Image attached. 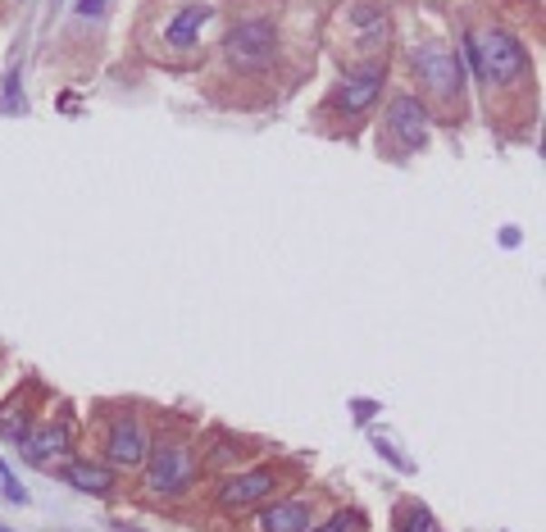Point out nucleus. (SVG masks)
I'll return each instance as SVG.
<instances>
[{
  "mask_svg": "<svg viewBox=\"0 0 546 532\" xmlns=\"http://www.w3.org/2000/svg\"><path fill=\"white\" fill-rule=\"evenodd\" d=\"M259 532H310L315 527V496H288L259 509Z\"/></svg>",
  "mask_w": 546,
  "mask_h": 532,
  "instance_id": "10",
  "label": "nucleus"
},
{
  "mask_svg": "<svg viewBox=\"0 0 546 532\" xmlns=\"http://www.w3.org/2000/svg\"><path fill=\"white\" fill-rule=\"evenodd\" d=\"M0 532H15V527H5V523H0Z\"/></svg>",
  "mask_w": 546,
  "mask_h": 532,
  "instance_id": "18",
  "label": "nucleus"
},
{
  "mask_svg": "<svg viewBox=\"0 0 546 532\" xmlns=\"http://www.w3.org/2000/svg\"><path fill=\"white\" fill-rule=\"evenodd\" d=\"M101 10H105V0H78V15L83 19H96Z\"/></svg>",
  "mask_w": 546,
  "mask_h": 532,
  "instance_id": "17",
  "label": "nucleus"
},
{
  "mask_svg": "<svg viewBox=\"0 0 546 532\" xmlns=\"http://www.w3.org/2000/svg\"><path fill=\"white\" fill-rule=\"evenodd\" d=\"M342 24L356 33L365 64H369V60H378V46L387 42V10L369 5V0H356V5H346V10H342Z\"/></svg>",
  "mask_w": 546,
  "mask_h": 532,
  "instance_id": "9",
  "label": "nucleus"
},
{
  "mask_svg": "<svg viewBox=\"0 0 546 532\" xmlns=\"http://www.w3.org/2000/svg\"><path fill=\"white\" fill-rule=\"evenodd\" d=\"M223 60L237 73H264L278 64V28L273 19H241L223 33Z\"/></svg>",
  "mask_w": 546,
  "mask_h": 532,
  "instance_id": "2",
  "label": "nucleus"
},
{
  "mask_svg": "<svg viewBox=\"0 0 546 532\" xmlns=\"http://www.w3.org/2000/svg\"><path fill=\"white\" fill-rule=\"evenodd\" d=\"M146 450H151V441H146V423L128 410V414H119L114 423H110V441H105V464L119 473V469H141L146 464Z\"/></svg>",
  "mask_w": 546,
  "mask_h": 532,
  "instance_id": "7",
  "label": "nucleus"
},
{
  "mask_svg": "<svg viewBox=\"0 0 546 532\" xmlns=\"http://www.w3.org/2000/svg\"><path fill=\"white\" fill-rule=\"evenodd\" d=\"M64 482L78 487V491H87V496H114L119 473L110 464H101V459H69L64 464Z\"/></svg>",
  "mask_w": 546,
  "mask_h": 532,
  "instance_id": "12",
  "label": "nucleus"
},
{
  "mask_svg": "<svg viewBox=\"0 0 546 532\" xmlns=\"http://www.w3.org/2000/svg\"><path fill=\"white\" fill-rule=\"evenodd\" d=\"M19 446H24V455H28L33 464L64 459V455L73 450V428H69V423H42V428L24 432V437H19Z\"/></svg>",
  "mask_w": 546,
  "mask_h": 532,
  "instance_id": "11",
  "label": "nucleus"
},
{
  "mask_svg": "<svg viewBox=\"0 0 546 532\" xmlns=\"http://www.w3.org/2000/svg\"><path fill=\"white\" fill-rule=\"evenodd\" d=\"M383 87H387V64H360V69H351L342 82H337V92H333V110L337 114H365L378 96H383Z\"/></svg>",
  "mask_w": 546,
  "mask_h": 532,
  "instance_id": "6",
  "label": "nucleus"
},
{
  "mask_svg": "<svg viewBox=\"0 0 546 532\" xmlns=\"http://www.w3.org/2000/svg\"><path fill=\"white\" fill-rule=\"evenodd\" d=\"M241 459H246V441H237V437H214L200 455L205 469H237Z\"/></svg>",
  "mask_w": 546,
  "mask_h": 532,
  "instance_id": "14",
  "label": "nucleus"
},
{
  "mask_svg": "<svg viewBox=\"0 0 546 532\" xmlns=\"http://www.w3.org/2000/svg\"><path fill=\"white\" fill-rule=\"evenodd\" d=\"M146 491L151 496H182L196 482V450L182 437H164L155 450H146Z\"/></svg>",
  "mask_w": 546,
  "mask_h": 532,
  "instance_id": "4",
  "label": "nucleus"
},
{
  "mask_svg": "<svg viewBox=\"0 0 546 532\" xmlns=\"http://www.w3.org/2000/svg\"><path fill=\"white\" fill-rule=\"evenodd\" d=\"M464 60L478 69V78L487 87H505V82H519L523 69H528V51L514 33L505 28H483V33H469L464 37Z\"/></svg>",
  "mask_w": 546,
  "mask_h": 532,
  "instance_id": "1",
  "label": "nucleus"
},
{
  "mask_svg": "<svg viewBox=\"0 0 546 532\" xmlns=\"http://www.w3.org/2000/svg\"><path fill=\"white\" fill-rule=\"evenodd\" d=\"M360 527H365V518L342 509V514H333L328 523H319V527H310V532H360Z\"/></svg>",
  "mask_w": 546,
  "mask_h": 532,
  "instance_id": "16",
  "label": "nucleus"
},
{
  "mask_svg": "<svg viewBox=\"0 0 546 532\" xmlns=\"http://www.w3.org/2000/svg\"><path fill=\"white\" fill-rule=\"evenodd\" d=\"M210 5H187V10H178L173 19H169V28H164V37H169V46H178V51H187V46H196L200 42V33H205V24H210Z\"/></svg>",
  "mask_w": 546,
  "mask_h": 532,
  "instance_id": "13",
  "label": "nucleus"
},
{
  "mask_svg": "<svg viewBox=\"0 0 546 532\" xmlns=\"http://www.w3.org/2000/svg\"><path fill=\"white\" fill-rule=\"evenodd\" d=\"M410 69H414V78H419V87H424L428 101L460 105V96H464V69H460L455 51H446L442 42H424V46H414Z\"/></svg>",
  "mask_w": 546,
  "mask_h": 532,
  "instance_id": "3",
  "label": "nucleus"
},
{
  "mask_svg": "<svg viewBox=\"0 0 546 532\" xmlns=\"http://www.w3.org/2000/svg\"><path fill=\"white\" fill-rule=\"evenodd\" d=\"M278 487H283L278 469H246V473H232L219 482V505L228 514H246V509H259L264 500H273Z\"/></svg>",
  "mask_w": 546,
  "mask_h": 532,
  "instance_id": "5",
  "label": "nucleus"
},
{
  "mask_svg": "<svg viewBox=\"0 0 546 532\" xmlns=\"http://www.w3.org/2000/svg\"><path fill=\"white\" fill-rule=\"evenodd\" d=\"M396 532H437V527H433V514L424 505H405L396 514Z\"/></svg>",
  "mask_w": 546,
  "mask_h": 532,
  "instance_id": "15",
  "label": "nucleus"
},
{
  "mask_svg": "<svg viewBox=\"0 0 546 532\" xmlns=\"http://www.w3.org/2000/svg\"><path fill=\"white\" fill-rule=\"evenodd\" d=\"M428 128H433V110L410 96V92H396L392 105H387V132L401 141V146H424L428 141Z\"/></svg>",
  "mask_w": 546,
  "mask_h": 532,
  "instance_id": "8",
  "label": "nucleus"
}]
</instances>
